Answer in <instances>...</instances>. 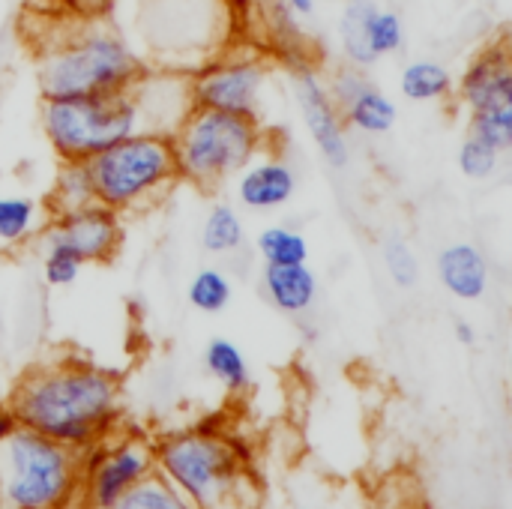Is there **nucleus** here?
<instances>
[{
	"mask_svg": "<svg viewBox=\"0 0 512 509\" xmlns=\"http://www.w3.org/2000/svg\"><path fill=\"white\" fill-rule=\"evenodd\" d=\"M9 408L21 429L81 450L120 432L123 390L108 369L60 357L27 369L12 387Z\"/></svg>",
	"mask_w": 512,
	"mask_h": 509,
	"instance_id": "nucleus-1",
	"label": "nucleus"
},
{
	"mask_svg": "<svg viewBox=\"0 0 512 509\" xmlns=\"http://www.w3.org/2000/svg\"><path fill=\"white\" fill-rule=\"evenodd\" d=\"M156 474L195 509H255L258 486L249 456L222 432H177L153 447Z\"/></svg>",
	"mask_w": 512,
	"mask_h": 509,
	"instance_id": "nucleus-2",
	"label": "nucleus"
},
{
	"mask_svg": "<svg viewBox=\"0 0 512 509\" xmlns=\"http://www.w3.org/2000/svg\"><path fill=\"white\" fill-rule=\"evenodd\" d=\"M144 72V60L129 39L108 24L78 27L57 45H51L36 69L42 99L87 96V93H123Z\"/></svg>",
	"mask_w": 512,
	"mask_h": 509,
	"instance_id": "nucleus-3",
	"label": "nucleus"
},
{
	"mask_svg": "<svg viewBox=\"0 0 512 509\" xmlns=\"http://www.w3.org/2000/svg\"><path fill=\"white\" fill-rule=\"evenodd\" d=\"M138 9L135 51L162 69L192 75L228 42V0H141Z\"/></svg>",
	"mask_w": 512,
	"mask_h": 509,
	"instance_id": "nucleus-4",
	"label": "nucleus"
},
{
	"mask_svg": "<svg viewBox=\"0 0 512 509\" xmlns=\"http://www.w3.org/2000/svg\"><path fill=\"white\" fill-rule=\"evenodd\" d=\"M171 144L180 180L198 189H219L267 147V129L252 117L192 105L171 132Z\"/></svg>",
	"mask_w": 512,
	"mask_h": 509,
	"instance_id": "nucleus-5",
	"label": "nucleus"
},
{
	"mask_svg": "<svg viewBox=\"0 0 512 509\" xmlns=\"http://www.w3.org/2000/svg\"><path fill=\"white\" fill-rule=\"evenodd\" d=\"M78 498L75 450L21 426L0 444V509H72Z\"/></svg>",
	"mask_w": 512,
	"mask_h": 509,
	"instance_id": "nucleus-6",
	"label": "nucleus"
},
{
	"mask_svg": "<svg viewBox=\"0 0 512 509\" xmlns=\"http://www.w3.org/2000/svg\"><path fill=\"white\" fill-rule=\"evenodd\" d=\"M96 201L114 213H138L171 192L177 177V159L171 135L138 129L117 144L87 159Z\"/></svg>",
	"mask_w": 512,
	"mask_h": 509,
	"instance_id": "nucleus-7",
	"label": "nucleus"
},
{
	"mask_svg": "<svg viewBox=\"0 0 512 509\" xmlns=\"http://www.w3.org/2000/svg\"><path fill=\"white\" fill-rule=\"evenodd\" d=\"M39 129L57 159L87 162L105 147L141 129L138 108L123 93H87L42 99Z\"/></svg>",
	"mask_w": 512,
	"mask_h": 509,
	"instance_id": "nucleus-8",
	"label": "nucleus"
},
{
	"mask_svg": "<svg viewBox=\"0 0 512 509\" xmlns=\"http://www.w3.org/2000/svg\"><path fill=\"white\" fill-rule=\"evenodd\" d=\"M273 87V66L261 54L225 51L189 75V96L198 108L240 114L264 123V105Z\"/></svg>",
	"mask_w": 512,
	"mask_h": 509,
	"instance_id": "nucleus-9",
	"label": "nucleus"
},
{
	"mask_svg": "<svg viewBox=\"0 0 512 509\" xmlns=\"http://www.w3.org/2000/svg\"><path fill=\"white\" fill-rule=\"evenodd\" d=\"M39 246H57L87 264H108L123 246V216L105 204H87L69 213H51L42 225Z\"/></svg>",
	"mask_w": 512,
	"mask_h": 509,
	"instance_id": "nucleus-10",
	"label": "nucleus"
},
{
	"mask_svg": "<svg viewBox=\"0 0 512 509\" xmlns=\"http://www.w3.org/2000/svg\"><path fill=\"white\" fill-rule=\"evenodd\" d=\"M156 471L153 447L141 435L114 432L105 438L102 462L81 480V509H114L117 501Z\"/></svg>",
	"mask_w": 512,
	"mask_h": 509,
	"instance_id": "nucleus-11",
	"label": "nucleus"
},
{
	"mask_svg": "<svg viewBox=\"0 0 512 509\" xmlns=\"http://www.w3.org/2000/svg\"><path fill=\"white\" fill-rule=\"evenodd\" d=\"M291 90H294V102L300 108L303 126L309 138L315 141L321 159L330 168L342 171L351 162V141H348V126L330 96L324 75H318L312 66L297 63L291 72Z\"/></svg>",
	"mask_w": 512,
	"mask_h": 509,
	"instance_id": "nucleus-12",
	"label": "nucleus"
},
{
	"mask_svg": "<svg viewBox=\"0 0 512 509\" xmlns=\"http://www.w3.org/2000/svg\"><path fill=\"white\" fill-rule=\"evenodd\" d=\"M330 96L348 129L360 135H387L399 120V105L366 75V69L342 66L330 81Z\"/></svg>",
	"mask_w": 512,
	"mask_h": 509,
	"instance_id": "nucleus-13",
	"label": "nucleus"
},
{
	"mask_svg": "<svg viewBox=\"0 0 512 509\" xmlns=\"http://www.w3.org/2000/svg\"><path fill=\"white\" fill-rule=\"evenodd\" d=\"M231 183H234V198L240 207H246L252 213H276L294 201L300 177L282 153L261 147L231 177Z\"/></svg>",
	"mask_w": 512,
	"mask_h": 509,
	"instance_id": "nucleus-14",
	"label": "nucleus"
},
{
	"mask_svg": "<svg viewBox=\"0 0 512 509\" xmlns=\"http://www.w3.org/2000/svg\"><path fill=\"white\" fill-rule=\"evenodd\" d=\"M453 96L471 114L512 108V60L507 39L486 45L468 60L462 75H456Z\"/></svg>",
	"mask_w": 512,
	"mask_h": 509,
	"instance_id": "nucleus-15",
	"label": "nucleus"
},
{
	"mask_svg": "<svg viewBox=\"0 0 512 509\" xmlns=\"http://www.w3.org/2000/svg\"><path fill=\"white\" fill-rule=\"evenodd\" d=\"M129 96L138 108L141 129L162 132V135H171L192 108L189 75L171 69H159V72L144 69L138 81L129 87Z\"/></svg>",
	"mask_w": 512,
	"mask_h": 509,
	"instance_id": "nucleus-16",
	"label": "nucleus"
},
{
	"mask_svg": "<svg viewBox=\"0 0 512 509\" xmlns=\"http://www.w3.org/2000/svg\"><path fill=\"white\" fill-rule=\"evenodd\" d=\"M438 279L450 297L462 303H477L486 297L492 273H489L486 255L474 243L456 240L444 246L438 255Z\"/></svg>",
	"mask_w": 512,
	"mask_h": 509,
	"instance_id": "nucleus-17",
	"label": "nucleus"
},
{
	"mask_svg": "<svg viewBox=\"0 0 512 509\" xmlns=\"http://www.w3.org/2000/svg\"><path fill=\"white\" fill-rule=\"evenodd\" d=\"M261 291L282 315H306L318 300V276L309 264H264Z\"/></svg>",
	"mask_w": 512,
	"mask_h": 509,
	"instance_id": "nucleus-18",
	"label": "nucleus"
},
{
	"mask_svg": "<svg viewBox=\"0 0 512 509\" xmlns=\"http://www.w3.org/2000/svg\"><path fill=\"white\" fill-rule=\"evenodd\" d=\"M48 222V207L39 198L0 192V249H21L33 243Z\"/></svg>",
	"mask_w": 512,
	"mask_h": 509,
	"instance_id": "nucleus-19",
	"label": "nucleus"
},
{
	"mask_svg": "<svg viewBox=\"0 0 512 509\" xmlns=\"http://www.w3.org/2000/svg\"><path fill=\"white\" fill-rule=\"evenodd\" d=\"M456 90V75L441 60H411L399 72V93L408 102H444Z\"/></svg>",
	"mask_w": 512,
	"mask_h": 509,
	"instance_id": "nucleus-20",
	"label": "nucleus"
},
{
	"mask_svg": "<svg viewBox=\"0 0 512 509\" xmlns=\"http://www.w3.org/2000/svg\"><path fill=\"white\" fill-rule=\"evenodd\" d=\"M96 204V186H93V174L87 162H75V159H60L54 177H51V189L45 198L48 216L51 213H69L78 207Z\"/></svg>",
	"mask_w": 512,
	"mask_h": 509,
	"instance_id": "nucleus-21",
	"label": "nucleus"
},
{
	"mask_svg": "<svg viewBox=\"0 0 512 509\" xmlns=\"http://www.w3.org/2000/svg\"><path fill=\"white\" fill-rule=\"evenodd\" d=\"M201 249L213 258H231L246 249V225L234 204L216 201L201 225Z\"/></svg>",
	"mask_w": 512,
	"mask_h": 509,
	"instance_id": "nucleus-22",
	"label": "nucleus"
},
{
	"mask_svg": "<svg viewBox=\"0 0 512 509\" xmlns=\"http://www.w3.org/2000/svg\"><path fill=\"white\" fill-rule=\"evenodd\" d=\"M204 366L210 372L213 381H219L225 387V393H246L249 390V363H246V354L225 336H216L207 342L204 348Z\"/></svg>",
	"mask_w": 512,
	"mask_h": 509,
	"instance_id": "nucleus-23",
	"label": "nucleus"
},
{
	"mask_svg": "<svg viewBox=\"0 0 512 509\" xmlns=\"http://www.w3.org/2000/svg\"><path fill=\"white\" fill-rule=\"evenodd\" d=\"M372 0H348L342 15H339V48L348 66L357 69H369L375 66V54L369 51L366 42V12H369Z\"/></svg>",
	"mask_w": 512,
	"mask_h": 509,
	"instance_id": "nucleus-24",
	"label": "nucleus"
},
{
	"mask_svg": "<svg viewBox=\"0 0 512 509\" xmlns=\"http://www.w3.org/2000/svg\"><path fill=\"white\" fill-rule=\"evenodd\" d=\"M255 252L264 264H309V240L291 225H264L255 237Z\"/></svg>",
	"mask_w": 512,
	"mask_h": 509,
	"instance_id": "nucleus-25",
	"label": "nucleus"
},
{
	"mask_svg": "<svg viewBox=\"0 0 512 509\" xmlns=\"http://www.w3.org/2000/svg\"><path fill=\"white\" fill-rule=\"evenodd\" d=\"M234 297V285L231 276L219 267H201L189 285H186V300L192 309L204 312V315H219L231 306Z\"/></svg>",
	"mask_w": 512,
	"mask_h": 509,
	"instance_id": "nucleus-26",
	"label": "nucleus"
},
{
	"mask_svg": "<svg viewBox=\"0 0 512 509\" xmlns=\"http://www.w3.org/2000/svg\"><path fill=\"white\" fill-rule=\"evenodd\" d=\"M405 21L396 9H384L372 0L366 12V42L375 60H384L390 54H399L405 48Z\"/></svg>",
	"mask_w": 512,
	"mask_h": 509,
	"instance_id": "nucleus-27",
	"label": "nucleus"
},
{
	"mask_svg": "<svg viewBox=\"0 0 512 509\" xmlns=\"http://www.w3.org/2000/svg\"><path fill=\"white\" fill-rule=\"evenodd\" d=\"M114 509H195L165 477L156 471L144 477L135 489H129Z\"/></svg>",
	"mask_w": 512,
	"mask_h": 509,
	"instance_id": "nucleus-28",
	"label": "nucleus"
},
{
	"mask_svg": "<svg viewBox=\"0 0 512 509\" xmlns=\"http://www.w3.org/2000/svg\"><path fill=\"white\" fill-rule=\"evenodd\" d=\"M501 162H504V153L495 150V147H489L486 141H480V138H474V135H468V138L459 144V153H456L459 171H462L468 180H474V183H486V180L498 177Z\"/></svg>",
	"mask_w": 512,
	"mask_h": 509,
	"instance_id": "nucleus-29",
	"label": "nucleus"
},
{
	"mask_svg": "<svg viewBox=\"0 0 512 509\" xmlns=\"http://www.w3.org/2000/svg\"><path fill=\"white\" fill-rule=\"evenodd\" d=\"M381 258H384V270L396 288L408 291L420 282V258L414 255L411 243H405L402 237H390L381 246Z\"/></svg>",
	"mask_w": 512,
	"mask_h": 509,
	"instance_id": "nucleus-30",
	"label": "nucleus"
},
{
	"mask_svg": "<svg viewBox=\"0 0 512 509\" xmlns=\"http://www.w3.org/2000/svg\"><path fill=\"white\" fill-rule=\"evenodd\" d=\"M468 135L486 141L489 147L501 150L504 156L512 150V108H498V111H483L471 114V129Z\"/></svg>",
	"mask_w": 512,
	"mask_h": 509,
	"instance_id": "nucleus-31",
	"label": "nucleus"
},
{
	"mask_svg": "<svg viewBox=\"0 0 512 509\" xmlns=\"http://www.w3.org/2000/svg\"><path fill=\"white\" fill-rule=\"evenodd\" d=\"M39 255H42V261H39L42 279L48 288H69V285H75V279L84 270V264L75 255H69L57 246H39Z\"/></svg>",
	"mask_w": 512,
	"mask_h": 509,
	"instance_id": "nucleus-32",
	"label": "nucleus"
},
{
	"mask_svg": "<svg viewBox=\"0 0 512 509\" xmlns=\"http://www.w3.org/2000/svg\"><path fill=\"white\" fill-rule=\"evenodd\" d=\"M453 333H456V342L459 345H474L477 342V330H474V324H468V321H456L453 324Z\"/></svg>",
	"mask_w": 512,
	"mask_h": 509,
	"instance_id": "nucleus-33",
	"label": "nucleus"
},
{
	"mask_svg": "<svg viewBox=\"0 0 512 509\" xmlns=\"http://www.w3.org/2000/svg\"><path fill=\"white\" fill-rule=\"evenodd\" d=\"M15 429H18V423H15L12 408H9V405H0V444H3Z\"/></svg>",
	"mask_w": 512,
	"mask_h": 509,
	"instance_id": "nucleus-34",
	"label": "nucleus"
},
{
	"mask_svg": "<svg viewBox=\"0 0 512 509\" xmlns=\"http://www.w3.org/2000/svg\"><path fill=\"white\" fill-rule=\"evenodd\" d=\"M294 15H312V9H315V3L312 0H282Z\"/></svg>",
	"mask_w": 512,
	"mask_h": 509,
	"instance_id": "nucleus-35",
	"label": "nucleus"
},
{
	"mask_svg": "<svg viewBox=\"0 0 512 509\" xmlns=\"http://www.w3.org/2000/svg\"><path fill=\"white\" fill-rule=\"evenodd\" d=\"M324 3H348V0H324Z\"/></svg>",
	"mask_w": 512,
	"mask_h": 509,
	"instance_id": "nucleus-36",
	"label": "nucleus"
}]
</instances>
